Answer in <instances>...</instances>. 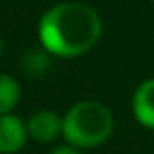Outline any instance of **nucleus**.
Here are the masks:
<instances>
[{
	"instance_id": "1",
	"label": "nucleus",
	"mask_w": 154,
	"mask_h": 154,
	"mask_svg": "<svg viewBox=\"0 0 154 154\" xmlns=\"http://www.w3.org/2000/svg\"><path fill=\"white\" fill-rule=\"evenodd\" d=\"M99 13L85 2H59L47 9L38 21V40L53 57L74 59L89 53L101 38Z\"/></svg>"
},
{
	"instance_id": "2",
	"label": "nucleus",
	"mask_w": 154,
	"mask_h": 154,
	"mask_svg": "<svg viewBox=\"0 0 154 154\" xmlns=\"http://www.w3.org/2000/svg\"><path fill=\"white\" fill-rule=\"evenodd\" d=\"M114 116L110 108L95 99H82L63 114V139L80 150H91L110 139Z\"/></svg>"
},
{
	"instance_id": "3",
	"label": "nucleus",
	"mask_w": 154,
	"mask_h": 154,
	"mask_svg": "<svg viewBox=\"0 0 154 154\" xmlns=\"http://www.w3.org/2000/svg\"><path fill=\"white\" fill-rule=\"evenodd\" d=\"M30 137L28 122L17 114H0V154H17Z\"/></svg>"
},
{
	"instance_id": "4",
	"label": "nucleus",
	"mask_w": 154,
	"mask_h": 154,
	"mask_svg": "<svg viewBox=\"0 0 154 154\" xmlns=\"http://www.w3.org/2000/svg\"><path fill=\"white\" fill-rule=\"evenodd\" d=\"M28 131H30V137L34 141L51 143V141L63 137V116H59L53 110L34 112L28 118Z\"/></svg>"
},
{
	"instance_id": "5",
	"label": "nucleus",
	"mask_w": 154,
	"mask_h": 154,
	"mask_svg": "<svg viewBox=\"0 0 154 154\" xmlns=\"http://www.w3.org/2000/svg\"><path fill=\"white\" fill-rule=\"evenodd\" d=\"M131 108H133L135 120H137L141 127L154 131V78L143 80V82L135 89Z\"/></svg>"
},
{
	"instance_id": "6",
	"label": "nucleus",
	"mask_w": 154,
	"mask_h": 154,
	"mask_svg": "<svg viewBox=\"0 0 154 154\" xmlns=\"http://www.w3.org/2000/svg\"><path fill=\"white\" fill-rule=\"evenodd\" d=\"M21 99V87L19 82L9 76V74H0V114L13 112V108Z\"/></svg>"
},
{
	"instance_id": "7",
	"label": "nucleus",
	"mask_w": 154,
	"mask_h": 154,
	"mask_svg": "<svg viewBox=\"0 0 154 154\" xmlns=\"http://www.w3.org/2000/svg\"><path fill=\"white\" fill-rule=\"evenodd\" d=\"M51 53L42 47V49H34V51H26L23 59H21V66L28 74H34V76H40L49 66H51Z\"/></svg>"
},
{
	"instance_id": "8",
	"label": "nucleus",
	"mask_w": 154,
	"mask_h": 154,
	"mask_svg": "<svg viewBox=\"0 0 154 154\" xmlns=\"http://www.w3.org/2000/svg\"><path fill=\"white\" fill-rule=\"evenodd\" d=\"M51 154H80V148H76V146H72V143H59V146H55L53 150H51Z\"/></svg>"
},
{
	"instance_id": "9",
	"label": "nucleus",
	"mask_w": 154,
	"mask_h": 154,
	"mask_svg": "<svg viewBox=\"0 0 154 154\" xmlns=\"http://www.w3.org/2000/svg\"><path fill=\"white\" fill-rule=\"evenodd\" d=\"M2 51H5V40L0 38V55H2Z\"/></svg>"
},
{
	"instance_id": "10",
	"label": "nucleus",
	"mask_w": 154,
	"mask_h": 154,
	"mask_svg": "<svg viewBox=\"0 0 154 154\" xmlns=\"http://www.w3.org/2000/svg\"><path fill=\"white\" fill-rule=\"evenodd\" d=\"M152 2H154V0H152Z\"/></svg>"
},
{
	"instance_id": "11",
	"label": "nucleus",
	"mask_w": 154,
	"mask_h": 154,
	"mask_svg": "<svg viewBox=\"0 0 154 154\" xmlns=\"http://www.w3.org/2000/svg\"><path fill=\"white\" fill-rule=\"evenodd\" d=\"M17 154H19V152H17Z\"/></svg>"
}]
</instances>
